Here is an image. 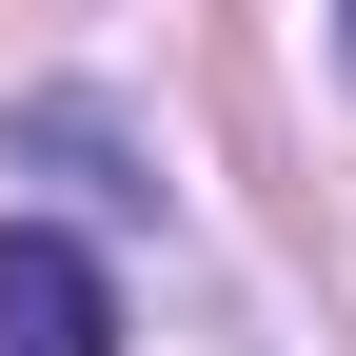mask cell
Here are the masks:
<instances>
[{
    "label": "cell",
    "instance_id": "1",
    "mask_svg": "<svg viewBox=\"0 0 356 356\" xmlns=\"http://www.w3.org/2000/svg\"><path fill=\"white\" fill-rule=\"evenodd\" d=\"M0 356H119V277L60 218H0Z\"/></svg>",
    "mask_w": 356,
    "mask_h": 356
},
{
    "label": "cell",
    "instance_id": "2",
    "mask_svg": "<svg viewBox=\"0 0 356 356\" xmlns=\"http://www.w3.org/2000/svg\"><path fill=\"white\" fill-rule=\"evenodd\" d=\"M337 40H356V0H337Z\"/></svg>",
    "mask_w": 356,
    "mask_h": 356
}]
</instances>
